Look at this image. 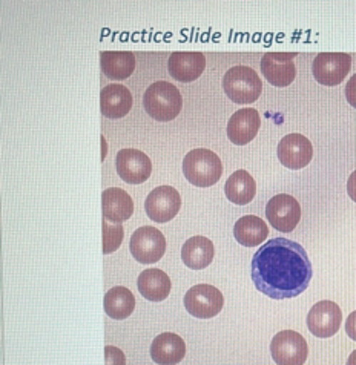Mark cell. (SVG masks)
<instances>
[{"instance_id":"cell-3","label":"cell","mask_w":356,"mask_h":365,"mask_svg":"<svg viewBox=\"0 0 356 365\" xmlns=\"http://www.w3.org/2000/svg\"><path fill=\"white\" fill-rule=\"evenodd\" d=\"M143 106L146 113L158 121L174 120L183 108V98L177 86L169 82L152 83L143 96Z\"/></svg>"},{"instance_id":"cell-22","label":"cell","mask_w":356,"mask_h":365,"mask_svg":"<svg viewBox=\"0 0 356 365\" xmlns=\"http://www.w3.org/2000/svg\"><path fill=\"white\" fill-rule=\"evenodd\" d=\"M100 68L113 80H125L136 69V56L131 51H103L100 54Z\"/></svg>"},{"instance_id":"cell-4","label":"cell","mask_w":356,"mask_h":365,"mask_svg":"<svg viewBox=\"0 0 356 365\" xmlns=\"http://www.w3.org/2000/svg\"><path fill=\"white\" fill-rule=\"evenodd\" d=\"M223 89L226 96L238 105L257 101L263 93V82L257 71L249 66H233L223 77Z\"/></svg>"},{"instance_id":"cell-19","label":"cell","mask_w":356,"mask_h":365,"mask_svg":"<svg viewBox=\"0 0 356 365\" xmlns=\"http://www.w3.org/2000/svg\"><path fill=\"white\" fill-rule=\"evenodd\" d=\"M132 108L131 91L125 85L111 83L100 91V110L108 118H121Z\"/></svg>"},{"instance_id":"cell-20","label":"cell","mask_w":356,"mask_h":365,"mask_svg":"<svg viewBox=\"0 0 356 365\" xmlns=\"http://www.w3.org/2000/svg\"><path fill=\"white\" fill-rule=\"evenodd\" d=\"M215 255L213 242L206 237H192L181 247V259L186 267L192 270H201L210 266Z\"/></svg>"},{"instance_id":"cell-15","label":"cell","mask_w":356,"mask_h":365,"mask_svg":"<svg viewBox=\"0 0 356 365\" xmlns=\"http://www.w3.org/2000/svg\"><path fill=\"white\" fill-rule=\"evenodd\" d=\"M205 68V54L195 53V51H177L171 54L168 62L169 74L183 83L194 82L203 74Z\"/></svg>"},{"instance_id":"cell-6","label":"cell","mask_w":356,"mask_h":365,"mask_svg":"<svg viewBox=\"0 0 356 365\" xmlns=\"http://www.w3.org/2000/svg\"><path fill=\"white\" fill-rule=\"evenodd\" d=\"M225 306V297L210 284H198L190 287L185 295V307L190 317L210 319L217 317Z\"/></svg>"},{"instance_id":"cell-2","label":"cell","mask_w":356,"mask_h":365,"mask_svg":"<svg viewBox=\"0 0 356 365\" xmlns=\"http://www.w3.org/2000/svg\"><path fill=\"white\" fill-rule=\"evenodd\" d=\"M183 174L190 185L197 187H210L220 181L223 175V163L215 152L198 148L188 152L183 160Z\"/></svg>"},{"instance_id":"cell-23","label":"cell","mask_w":356,"mask_h":365,"mask_svg":"<svg viewBox=\"0 0 356 365\" xmlns=\"http://www.w3.org/2000/svg\"><path fill=\"white\" fill-rule=\"evenodd\" d=\"M235 240L244 247H257L266 241L269 235V227L260 217L246 215L241 217L233 227Z\"/></svg>"},{"instance_id":"cell-17","label":"cell","mask_w":356,"mask_h":365,"mask_svg":"<svg viewBox=\"0 0 356 365\" xmlns=\"http://www.w3.org/2000/svg\"><path fill=\"white\" fill-rule=\"evenodd\" d=\"M101 214H103V220L121 225L134 214V201L126 190L109 187L101 194Z\"/></svg>"},{"instance_id":"cell-18","label":"cell","mask_w":356,"mask_h":365,"mask_svg":"<svg viewBox=\"0 0 356 365\" xmlns=\"http://www.w3.org/2000/svg\"><path fill=\"white\" fill-rule=\"evenodd\" d=\"M186 356V342L176 333H161L152 341L151 358L158 365H177Z\"/></svg>"},{"instance_id":"cell-26","label":"cell","mask_w":356,"mask_h":365,"mask_svg":"<svg viewBox=\"0 0 356 365\" xmlns=\"http://www.w3.org/2000/svg\"><path fill=\"white\" fill-rule=\"evenodd\" d=\"M101 227H103V253L108 255V253L116 252L121 246L125 230L121 225H114V222H109L106 220L101 222Z\"/></svg>"},{"instance_id":"cell-16","label":"cell","mask_w":356,"mask_h":365,"mask_svg":"<svg viewBox=\"0 0 356 365\" xmlns=\"http://www.w3.org/2000/svg\"><path fill=\"white\" fill-rule=\"evenodd\" d=\"M261 118L257 109L244 108L229 118L228 137L233 145L244 146L257 137Z\"/></svg>"},{"instance_id":"cell-9","label":"cell","mask_w":356,"mask_h":365,"mask_svg":"<svg viewBox=\"0 0 356 365\" xmlns=\"http://www.w3.org/2000/svg\"><path fill=\"white\" fill-rule=\"evenodd\" d=\"M266 218L273 229L289 233L298 226L301 220L300 202L288 194L272 197L266 206Z\"/></svg>"},{"instance_id":"cell-27","label":"cell","mask_w":356,"mask_h":365,"mask_svg":"<svg viewBox=\"0 0 356 365\" xmlns=\"http://www.w3.org/2000/svg\"><path fill=\"white\" fill-rule=\"evenodd\" d=\"M105 365H126L125 353L114 346L105 347Z\"/></svg>"},{"instance_id":"cell-24","label":"cell","mask_w":356,"mask_h":365,"mask_svg":"<svg viewBox=\"0 0 356 365\" xmlns=\"http://www.w3.org/2000/svg\"><path fill=\"white\" fill-rule=\"evenodd\" d=\"M225 194L233 205L244 206L255 198L257 185L248 170H235L228 178L225 186Z\"/></svg>"},{"instance_id":"cell-11","label":"cell","mask_w":356,"mask_h":365,"mask_svg":"<svg viewBox=\"0 0 356 365\" xmlns=\"http://www.w3.org/2000/svg\"><path fill=\"white\" fill-rule=\"evenodd\" d=\"M342 322V312L333 301H320L310 309L307 327L317 338H330L337 333Z\"/></svg>"},{"instance_id":"cell-31","label":"cell","mask_w":356,"mask_h":365,"mask_svg":"<svg viewBox=\"0 0 356 365\" xmlns=\"http://www.w3.org/2000/svg\"><path fill=\"white\" fill-rule=\"evenodd\" d=\"M345 365H356V350L350 354L349 359H347V364H345Z\"/></svg>"},{"instance_id":"cell-25","label":"cell","mask_w":356,"mask_h":365,"mask_svg":"<svg viewBox=\"0 0 356 365\" xmlns=\"http://www.w3.org/2000/svg\"><path fill=\"white\" fill-rule=\"evenodd\" d=\"M103 307L106 315L116 321H123L132 315L136 309V298L126 287H113L106 292L103 299Z\"/></svg>"},{"instance_id":"cell-30","label":"cell","mask_w":356,"mask_h":365,"mask_svg":"<svg viewBox=\"0 0 356 365\" xmlns=\"http://www.w3.org/2000/svg\"><path fill=\"white\" fill-rule=\"evenodd\" d=\"M347 194H349V197L356 202V170H353L352 175L349 177V181H347Z\"/></svg>"},{"instance_id":"cell-28","label":"cell","mask_w":356,"mask_h":365,"mask_svg":"<svg viewBox=\"0 0 356 365\" xmlns=\"http://www.w3.org/2000/svg\"><path fill=\"white\" fill-rule=\"evenodd\" d=\"M345 98H347L350 106L356 109V74L345 85Z\"/></svg>"},{"instance_id":"cell-8","label":"cell","mask_w":356,"mask_h":365,"mask_svg":"<svg viewBox=\"0 0 356 365\" xmlns=\"http://www.w3.org/2000/svg\"><path fill=\"white\" fill-rule=\"evenodd\" d=\"M352 68V57L345 53H321L313 60V77L324 86H337L344 82Z\"/></svg>"},{"instance_id":"cell-1","label":"cell","mask_w":356,"mask_h":365,"mask_svg":"<svg viewBox=\"0 0 356 365\" xmlns=\"http://www.w3.org/2000/svg\"><path fill=\"white\" fill-rule=\"evenodd\" d=\"M252 281L272 299L297 298L313 277L306 249L288 238H272L253 253Z\"/></svg>"},{"instance_id":"cell-14","label":"cell","mask_w":356,"mask_h":365,"mask_svg":"<svg viewBox=\"0 0 356 365\" xmlns=\"http://www.w3.org/2000/svg\"><path fill=\"white\" fill-rule=\"evenodd\" d=\"M277 154L284 168L297 170L306 168L310 163L313 146L307 137L301 134H289L281 138Z\"/></svg>"},{"instance_id":"cell-13","label":"cell","mask_w":356,"mask_h":365,"mask_svg":"<svg viewBox=\"0 0 356 365\" xmlns=\"http://www.w3.org/2000/svg\"><path fill=\"white\" fill-rule=\"evenodd\" d=\"M293 53H266L261 58V73L277 88L289 86L297 77Z\"/></svg>"},{"instance_id":"cell-5","label":"cell","mask_w":356,"mask_h":365,"mask_svg":"<svg viewBox=\"0 0 356 365\" xmlns=\"http://www.w3.org/2000/svg\"><path fill=\"white\" fill-rule=\"evenodd\" d=\"M270 353L277 365H304L309 356V346L298 331L283 330L273 336Z\"/></svg>"},{"instance_id":"cell-7","label":"cell","mask_w":356,"mask_h":365,"mask_svg":"<svg viewBox=\"0 0 356 365\" xmlns=\"http://www.w3.org/2000/svg\"><path fill=\"white\" fill-rule=\"evenodd\" d=\"M129 249L132 257H134L141 264H154L158 262L166 252V238L161 230L145 226L137 229L131 237Z\"/></svg>"},{"instance_id":"cell-10","label":"cell","mask_w":356,"mask_h":365,"mask_svg":"<svg viewBox=\"0 0 356 365\" xmlns=\"http://www.w3.org/2000/svg\"><path fill=\"white\" fill-rule=\"evenodd\" d=\"M181 197L172 186H158L151 192L145 201L148 217L156 222H168L180 212Z\"/></svg>"},{"instance_id":"cell-29","label":"cell","mask_w":356,"mask_h":365,"mask_svg":"<svg viewBox=\"0 0 356 365\" xmlns=\"http://www.w3.org/2000/svg\"><path fill=\"white\" fill-rule=\"evenodd\" d=\"M345 333L349 334V338L356 341V310L352 312L345 319Z\"/></svg>"},{"instance_id":"cell-12","label":"cell","mask_w":356,"mask_h":365,"mask_svg":"<svg viewBox=\"0 0 356 365\" xmlns=\"http://www.w3.org/2000/svg\"><path fill=\"white\" fill-rule=\"evenodd\" d=\"M116 166L120 178L129 185H141L152 174V163L149 157L138 149H121L117 154Z\"/></svg>"},{"instance_id":"cell-21","label":"cell","mask_w":356,"mask_h":365,"mask_svg":"<svg viewBox=\"0 0 356 365\" xmlns=\"http://www.w3.org/2000/svg\"><path fill=\"white\" fill-rule=\"evenodd\" d=\"M137 287L141 297L152 302H161L171 293V278L160 269H146L140 273Z\"/></svg>"}]
</instances>
